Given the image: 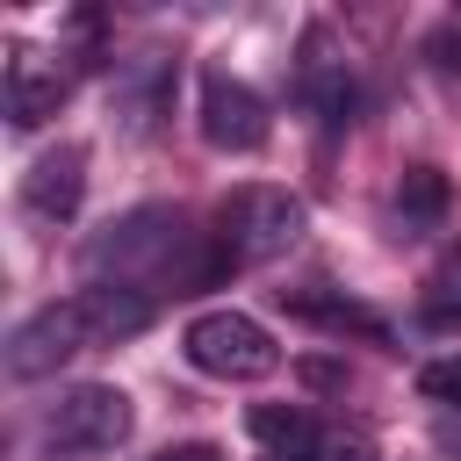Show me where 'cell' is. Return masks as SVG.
I'll return each mask as SVG.
<instances>
[{
    "label": "cell",
    "mask_w": 461,
    "mask_h": 461,
    "mask_svg": "<svg viewBox=\"0 0 461 461\" xmlns=\"http://www.w3.org/2000/svg\"><path fill=\"white\" fill-rule=\"evenodd\" d=\"M303 230H310V209H303L288 187H267V180L223 194V209H216V245H223L230 259H245V267H267V259L295 252Z\"/></svg>",
    "instance_id": "obj_1"
},
{
    "label": "cell",
    "mask_w": 461,
    "mask_h": 461,
    "mask_svg": "<svg viewBox=\"0 0 461 461\" xmlns=\"http://www.w3.org/2000/svg\"><path fill=\"white\" fill-rule=\"evenodd\" d=\"M180 353H187L202 375H216V382H259V375L281 367L274 331H267L259 317H245V310H202V317L180 331Z\"/></svg>",
    "instance_id": "obj_2"
},
{
    "label": "cell",
    "mask_w": 461,
    "mask_h": 461,
    "mask_svg": "<svg viewBox=\"0 0 461 461\" xmlns=\"http://www.w3.org/2000/svg\"><path fill=\"white\" fill-rule=\"evenodd\" d=\"M94 346H101V339H94L86 303L65 295V303L29 310V317L7 331V375H14V382H43V375H58L65 360H79V353H94Z\"/></svg>",
    "instance_id": "obj_3"
},
{
    "label": "cell",
    "mask_w": 461,
    "mask_h": 461,
    "mask_svg": "<svg viewBox=\"0 0 461 461\" xmlns=\"http://www.w3.org/2000/svg\"><path fill=\"white\" fill-rule=\"evenodd\" d=\"M43 439H50L58 454H115V447L130 439V396H122L115 382H79V389H65V396L50 403Z\"/></svg>",
    "instance_id": "obj_4"
},
{
    "label": "cell",
    "mask_w": 461,
    "mask_h": 461,
    "mask_svg": "<svg viewBox=\"0 0 461 461\" xmlns=\"http://www.w3.org/2000/svg\"><path fill=\"white\" fill-rule=\"evenodd\" d=\"M173 86H180V65H173L166 50H137V58H122L115 79H108L115 122H122L130 137H151V130L166 122V108H173Z\"/></svg>",
    "instance_id": "obj_5"
},
{
    "label": "cell",
    "mask_w": 461,
    "mask_h": 461,
    "mask_svg": "<svg viewBox=\"0 0 461 461\" xmlns=\"http://www.w3.org/2000/svg\"><path fill=\"white\" fill-rule=\"evenodd\" d=\"M202 137L216 151H238V158L259 151L267 144V101L230 72H202Z\"/></svg>",
    "instance_id": "obj_6"
},
{
    "label": "cell",
    "mask_w": 461,
    "mask_h": 461,
    "mask_svg": "<svg viewBox=\"0 0 461 461\" xmlns=\"http://www.w3.org/2000/svg\"><path fill=\"white\" fill-rule=\"evenodd\" d=\"M79 194H86V151H79V144H58V151H43V158L22 173V216L43 223V230L72 223V216H79Z\"/></svg>",
    "instance_id": "obj_7"
},
{
    "label": "cell",
    "mask_w": 461,
    "mask_h": 461,
    "mask_svg": "<svg viewBox=\"0 0 461 461\" xmlns=\"http://www.w3.org/2000/svg\"><path fill=\"white\" fill-rule=\"evenodd\" d=\"M65 94H72V72H65L58 58H43V50H29V43L7 58V122H14V130L50 122V115L65 108Z\"/></svg>",
    "instance_id": "obj_8"
},
{
    "label": "cell",
    "mask_w": 461,
    "mask_h": 461,
    "mask_svg": "<svg viewBox=\"0 0 461 461\" xmlns=\"http://www.w3.org/2000/svg\"><path fill=\"white\" fill-rule=\"evenodd\" d=\"M245 432H252L274 461H303V454L317 447V432H324V425H317L303 403H252V411H245Z\"/></svg>",
    "instance_id": "obj_9"
},
{
    "label": "cell",
    "mask_w": 461,
    "mask_h": 461,
    "mask_svg": "<svg viewBox=\"0 0 461 461\" xmlns=\"http://www.w3.org/2000/svg\"><path fill=\"white\" fill-rule=\"evenodd\" d=\"M447 173H432V166H411L403 173V187H396V230L403 238H425V230H439L447 223Z\"/></svg>",
    "instance_id": "obj_10"
},
{
    "label": "cell",
    "mask_w": 461,
    "mask_h": 461,
    "mask_svg": "<svg viewBox=\"0 0 461 461\" xmlns=\"http://www.w3.org/2000/svg\"><path fill=\"white\" fill-rule=\"evenodd\" d=\"M303 86H310V108H317V130H324V137L353 130L360 86H353V72H346V65H310V72H303Z\"/></svg>",
    "instance_id": "obj_11"
},
{
    "label": "cell",
    "mask_w": 461,
    "mask_h": 461,
    "mask_svg": "<svg viewBox=\"0 0 461 461\" xmlns=\"http://www.w3.org/2000/svg\"><path fill=\"white\" fill-rule=\"evenodd\" d=\"M281 303H288L295 317L331 324V331H367V339H382V317H375V310H360V303H346V295H288V288H281Z\"/></svg>",
    "instance_id": "obj_12"
},
{
    "label": "cell",
    "mask_w": 461,
    "mask_h": 461,
    "mask_svg": "<svg viewBox=\"0 0 461 461\" xmlns=\"http://www.w3.org/2000/svg\"><path fill=\"white\" fill-rule=\"evenodd\" d=\"M418 396L425 403H461V353H439L418 367Z\"/></svg>",
    "instance_id": "obj_13"
},
{
    "label": "cell",
    "mask_w": 461,
    "mask_h": 461,
    "mask_svg": "<svg viewBox=\"0 0 461 461\" xmlns=\"http://www.w3.org/2000/svg\"><path fill=\"white\" fill-rule=\"evenodd\" d=\"M303 461H375V439L367 432H346V425H324Z\"/></svg>",
    "instance_id": "obj_14"
},
{
    "label": "cell",
    "mask_w": 461,
    "mask_h": 461,
    "mask_svg": "<svg viewBox=\"0 0 461 461\" xmlns=\"http://www.w3.org/2000/svg\"><path fill=\"white\" fill-rule=\"evenodd\" d=\"M158 461H223V454H216V447H166Z\"/></svg>",
    "instance_id": "obj_15"
}]
</instances>
